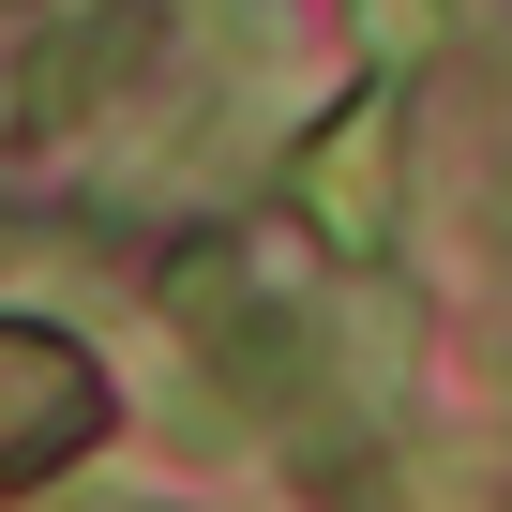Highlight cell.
<instances>
[{
  "label": "cell",
  "mask_w": 512,
  "mask_h": 512,
  "mask_svg": "<svg viewBox=\"0 0 512 512\" xmlns=\"http://www.w3.org/2000/svg\"><path fill=\"white\" fill-rule=\"evenodd\" d=\"M151 46H166V0H91V16H61V31L16 61V136H91V121L136 91Z\"/></svg>",
  "instance_id": "3"
},
{
  "label": "cell",
  "mask_w": 512,
  "mask_h": 512,
  "mask_svg": "<svg viewBox=\"0 0 512 512\" xmlns=\"http://www.w3.org/2000/svg\"><path fill=\"white\" fill-rule=\"evenodd\" d=\"M287 211H302V241H317V256L377 272V256H392V211H407V91H377V76H362V91L302 136Z\"/></svg>",
  "instance_id": "1"
},
{
  "label": "cell",
  "mask_w": 512,
  "mask_h": 512,
  "mask_svg": "<svg viewBox=\"0 0 512 512\" xmlns=\"http://www.w3.org/2000/svg\"><path fill=\"white\" fill-rule=\"evenodd\" d=\"M91 437H106V377H91V347H61V332H31V317H0V497L61 482Z\"/></svg>",
  "instance_id": "2"
},
{
  "label": "cell",
  "mask_w": 512,
  "mask_h": 512,
  "mask_svg": "<svg viewBox=\"0 0 512 512\" xmlns=\"http://www.w3.org/2000/svg\"><path fill=\"white\" fill-rule=\"evenodd\" d=\"M362 16V46H377V91L407 76V61H452L467 46V0H347Z\"/></svg>",
  "instance_id": "4"
}]
</instances>
